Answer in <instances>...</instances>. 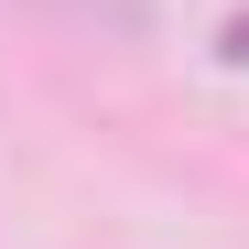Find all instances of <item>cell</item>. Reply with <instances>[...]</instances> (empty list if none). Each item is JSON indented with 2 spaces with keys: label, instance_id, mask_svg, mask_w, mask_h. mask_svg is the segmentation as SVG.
I'll return each instance as SVG.
<instances>
[{
  "label": "cell",
  "instance_id": "6da1fadb",
  "mask_svg": "<svg viewBox=\"0 0 249 249\" xmlns=\"http://www.w3.org/2000/svg\"><path fill=\"white\" fill-rule=\"evenodd\" d=\"M76 22H108V33H141V0H65Z\"/></svg>",
  "mask_w": 249,
  "mask_h": 249
},
{
  "label": "cell",
  "instance_id": "7a4b0ae2",
  "mask_svg": "<svg viewBox=\"0 0 249 249\" xmlns=\"http://www.w3.org/2000/svg\"><path fill=\"white\" fill-rule=\"evenodd\" d=\"M217 54H228V65H249V11H228V33H217Z\"/></svg>",
  "mask_w": 249,
  "mask_h": 249
}]
</instances>
